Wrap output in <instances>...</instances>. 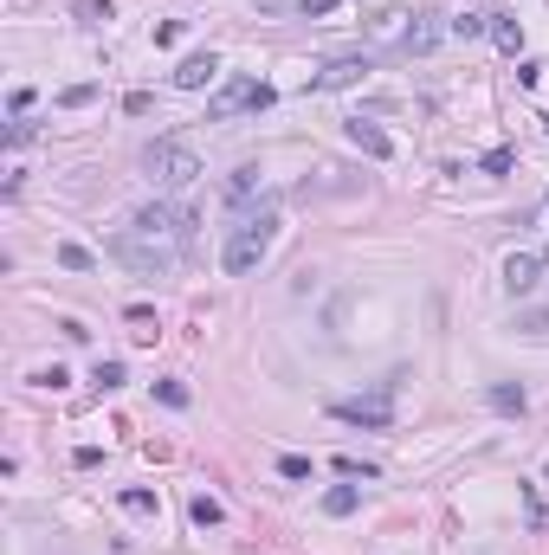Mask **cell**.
I'll use <instances>...</instances> for the list:
<instances>
[{
    "instance_id": "8992f818",
    "label": "cell",
    "mask_w": 549,
    "mask_h": 555,
    "mask_svg": "<svg viewBox=\"0 0 549 555\" xmlns=\"http://www.w3.org/2000/svg\"><path fill=\"white\" fill-rule=\"evenodd\" d=\"M271 97H279V91L259 85V78H233V85L207 104V123H227V117H239V110H265Z\"/></svg>"
},
{
    "instance_id": "30bf717a",
    "label": "cell",
    "mask_w": 549,
    "mask_h": 555,
    "mask_svg": "<svg viewBox=\"0 0 549 555\" xmlns=\"http://www.w3.org/2000/svg\"><path fill=\"white\" fill-rule=\"evenodd\" d=\"M439 33H453V26H439L433 13H414V20H407V33H401V52H407V59H414V52H433Z\"/></svg>"
},
{
    "instance_id": "f1b7e54d",
    "label": "cell",
    "mask_w": 549,
    "mask_h": 555,
    "mask_svg": "<svg viewBox=\"0 0 549 555\" xmlns=\"http://www.w3.org/2000/svg\"><path fill=\"white\" fill-rule=\"evenodd\" d=\"M543 265H549V253H543Z\"/></svg>"
},
{
    "instance_id": "7c38bea8",
    "label": "cell",
    "mask_w": 549,
    "mask_h": 555,
    "mask_svg": "<svg viewBox=\"0 0 549 555\" xmlns=\"http://www.w3.org/2000/svg\"><path fill=\"white\" fill-rule=\"evenodd\" d=\"M485 401L498 407V413H524V407H530V394H524L517 381H491V387H485Z\"/></svg>"
},
{
    "instance_id": "5bb4252c",
    "label": "cell",
    "mask_w": 549,
    "mask_h": 555,
    "mask_svg": "<svg viewBox=\"0 0 549 555\" xmlns=\"http://www.w3.org/2000/svg\"><path fill=\"white\" fill-rule=\"evenodd\" d=\"M253 194H259V169H239V175L227 181V207H245Z\"/></svg>"
},
{
    "instance_id": "5b68a950",
    "label": "cell",
    "mask_w": 549,
    "mask_h": 555,
    "mask_svg": "<svg viewBox=\"0 0 549 555\" xmlns=\"http://www.w3.org/2000/svg\"><path fill=\"white\" fill-rule=\"evenodd\" d=\"M110 259L117 265H129V271H143V278H162V271H175V259L181 253H162V245H149V239H136L129 227L110 239Z\"/></svg>"
},
{
    "instance_id": "3957f363",
    "label": "cell",
    "mask_w": 549,
    "mask_h": 555,
    "mask_svg": "<svg viewBox=\"0 0 549 555\" xmlns=\"http://www.w3.org/2000/svg\"><path fill=\"white\" fill-rule=\"evenodd\" d=\"M395 381H401V375H388V381H381L375 394H362V401H329V420L362 427V433H388V427H395Z\"/></svg>"
},
{
    "instance_id": "ba28073f",
    "label": "cell",
    "mask_w": 549,
    "mask_h": 555,
    "mask_svg": "<svg viewBox=\"0 0 549 555\" xmlns=\"http://www.w3.org/2000/svg\"><path fill=\"white\" fill-rule=\"evenodd\" d=\"M362 71H369V59H362V52H349V59H329V65L311 78V91H349Z\"/></svg>"
},
{
    "instance_id": "7402d4cb",
    "label": "cell",
    "mask_w": 549,
    "mask_h": 555,
    "mask_svg": "<svg viewBox=\"0 0 549 555\" xmlns=\"http://www.w3.org/2000/svg\"><path fill=\"white\" fill-rule=\"evenodd\" d=\"M123 510L129 517H155V491H123Z\"/></svg>"
},
{
    "instance_id": "4316f807",
    "label": "cell",
    "mask_w": 549,
    "mask_h": 555,
    "mask_svg": "<svg viewBox=\"0 0 549 555\" xmlns=\"http://www.w3.org/2000/svg\"><path fill=\"white\" fill-rule=\"evenodd\" d=\"M337 471L343 478H375V465H362V459H337Z\"/></svg>"
},
{
    "instance_id": "277c9868",
    "label": "cell",
    "mask_w": 549,
    "mask_h": 555,
    "mask_svg": "<svg viewBox=\"0 0 549 555\" xmlns=\"http://www.w3.org/2000/svg\"><path fill=\"white\" fill-rule=\"evenodd\" d=\"M143 169H149V181L155 187H187V181H201L207 169H201V155L187 149V143H149L143 149Z\"/></svg>"
},
{
    "instance_id": "52a82bcc",
    "label": "cell",
    "mask_w": 549,
    "mask_h": 555,
    "mask_svg": "<svg viewBox=\"0 0 549 555\" xmlns=\"http://www.w3.org/2000/svg\"><path fill=\"white\" fill-rule=\"evenodd\" d=\"M343 136H349V143L362 149L369 162H388V155H395V136H388V129H375L369 117H349V123H343Z\"/></svg>"
},
{
    "instance_id": "8fae6325",
    "label": "cell",
    "mask_w": 549,
    "mask_h": 555,
    "mask_svg": "<svg viewBox=\"0 0 549 555\" xmlns=\"http://www.w3.org/2000/svg\"><path fill=\"white\" fill-rule=\"evenodd\" d=\"M537 278H543V253H537V259H530V253H511V259H504V291H511V297H524Z\"/></svg>"
},
{
    "instance_id": "4fadbf2b",
    "label": "cell",
    "mask_w": 549,
    "mask_h": 555,
    "mask_svg": "<svg viewBox=\"0 0 549 555\" xmlns=\"http://www.w3.org/2000/svg\"><path fill=\"white\" fill-rule=\"evenodd\" d=\"M491 39H498L511 59H517V52H524V26H517L511 13H491Z\"/></svg>"
},
{
    "instance_id": "9a60e30c",
    "label": "cell",
    "mask_w": 549,
    "mask_h": 555,
    "mask_svg": "<svg viewBox=\"0 0 549 555\" xmlns=\"http://www.w3.org/2000/svg\"><path fill=\"white\" fill-rule=\"evenodd\" d=\"M59 265L65 271H97V253H91V245H78V239H65L59 245Z\"/></svg>"
},
{
    "instance_id": "9c48e42d",
    "label": "cell",
    "mask_w": 549,
    "mask_h": 555,
    "mask_svg": "<svg viewBox=\"0 0 549 555\" xmlns=\"http://www.w3.org/2000/svg\"><path fill=\"white\" fill-rule=\"evenodd\" d=\"M213 78H220V59H213V52H187V59L175 65V91H207Z\"/></svg>"
},
{
    "instance_id": "603a6c76",
    "label": "cell",
    "mask_w": 549,
    "mask_h": 555,
    "mask_svg": "<svg viewBox=\"0 0 549 555\" xmlns=\"http://www.w3.org/2000/svg\"><path fill=\"white\" fill-rule=\"evenodd\" d=\"M91 97H97V85H65V91H59V104H65V110H85Z\"/></svg>"
},
{
    "instance_id": "44dd1931",
    "label": "cell",
    "mask_w": 549,
    "mask_h": 555,
    "mask_svg": "<svg viewBox=\"0 0 549 555\" xmlns=\"http://www.w3.org/2000/svg\"><path fill=\"white\" fill-rule=\"evenodd\" d=\"M71 13L85 20V26H104L110 20V0H71Z\"/></svg>"
},
{
    "instance_id": "cb8c5ba5",
    "label": "cell",
    "mask_w": 549,
    "mask_h": 555,
    "mask_svg": "<svg viewBox=\"0 0 549 555\" xmlns=\"http://www.w3.org/2000/svg\"><path fill=\"white\" fill-rule=\"evenodd\" d=\"M155 401L162 407H187V387L181 381H155Z\"/></svg>"
},
{
    "instance_id": "2e32d148",
    "label": "cell",
    "mask_w": 549,
    "mask_h": 555,
    "mask_svg": "<svg viewBox=\"0 0 549 555\" xmlns=\"http://www.w3.org/2000/svg\"><path fill=\"white\" fill-rule=\"evenodd\" d=\"M355 504H362V491H355V485H337V491H323V510H329V517H349Z\"/></svg>"
},
{
    "instance_id": "d6986e66",
    "label": "cell",
    "mask_w": 549,
    "mask_h": 555,
    "mask_svg": "<svg viewBox=\"0 0 549 555\" xmlns=\"http://www.w3.org/2000/svg\"><path fill=\"white\" fill-rule=\"evenodd\" d=\"M478 33H491V13H459L453 20V39H478Z\"/></svg>"
},
{
    "instance_id": "83f0119b",
    "label": "cell",
    "mask_w": 549,
    "mask_h": 555,
    "mask_svg": "<svg viewBox=\"0 0 549 555\" xmlns=\"http://www.w3.org/2000/svg\"><path fill=\"white\" fill-rule=\"evenodd\" d=\"M149 104H155L149 91H129V97H123V110H129V117H149Z\"/></svg>"
},
{
    "instance_id": "e0dca14e",
    "label": "cell",
    "mask_w": 549,
    "mask_h": 555,
    "mask_svg": "<svg viewBox=\"0 0 549 555\" xmlns=\"http://www.w3.org/2000/svg\"><path fill=\"white\" fill-rule=\"evenodd\" d=\"M517 336H549V303H537V311H517Z\"/></svg>"
},
{
    "instance_id": "ffe728a7",
    "label": "cell",
    "mask_w": 549,
    "mask_h": 555,
    "mask_svg": "<svg viewBox=\"0 0 549 555\" xmlns=\"http://www.w3.org/2000/svg\"><path fill=\"white\" fill-rule=\"evenodd\" d=\"M91 381L104 387V394H117V387H123L129 375H123V362H97V369H91Z\"/></svg>"
},
{
    "instance_id": "ac0fdd59",
    "label": "cell",
    "mask_w": 549,
    "mask_h": 555,
    "mask_svg": "<svg viewBox=\"0 0 549 555\" xmlns=\"http://www.w3.org/2000/svg\"><path fill=\"white\" fill-rule=\"evenodd\" d=\"M187 517H195V523H201V530H213V523H220V517H227V510H220V497H207V491H201V497H195V504H187Z\"/></svg>"
},
{
    "instance_id": "7a4b0ae2",
    "label": "cell",
    "mask_w": 549,
    "mask_h": 555,
    "mask_svg": "<svg viewBox=\"0 0 549 555\" xmlns=\"http://www.w3.org/2000/svg\"><path fill=\"white\" fill-rule=\"evenodd\" d=\"M187 227H195V220H187L175 201H149V207L129 213V233L149 239V245H162V253H181V245H187Z\"/></svg>"
},
{
    "instance_id": "484cf974",
    "label": "cell",
    "mask_w": 549,
    "mask_h": 555,
    "mask_svg": "<svg viewBox=\"0 0 549 555\" xmlns=\"http://www.w3.org/2000/svg\"><path fill=\"white\" fill-rule=\"evenodd\" d=\"M343 7V0H297V13H304V20H323V13H337Z\"/></svg>"
},
{
    "instance_id": "d4e9b609",
    "label": "cell",
    "mask_w": 549,
    "mask_h": 555,
    "mask_svg": "<svg viewBox=\"0 0 549 555\" xmlns=\"http://www.w3.org/2000/svg\"><path fill=\"white\" fill-rule=\"evenodd\" d=\"M279 478H311V459L304 452H285L279 459Z\"/></svg>"
},
{
    "instance_id": "6da1fadb",
    "label": "cell",
    "mask_w": 549,
    "mask_h": 555,
    "mask_svg": "<svg viewBox=\"0 0 549 555\" xmlns=\"http://www.w3.org/2000/svg\"><path fill=\"white\" fill-rule=\"evenodd\" d=\"M279 245V213L271 207H259V213H245L239 227H227V245H220V265H227L233 278H245V271H259L265 265V253Z\"/></svg>"
}]
</instances>
